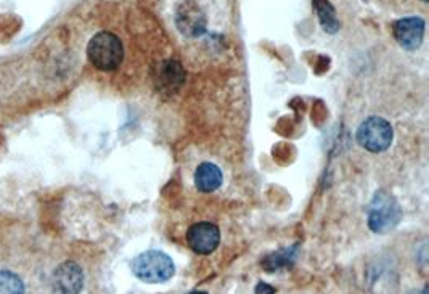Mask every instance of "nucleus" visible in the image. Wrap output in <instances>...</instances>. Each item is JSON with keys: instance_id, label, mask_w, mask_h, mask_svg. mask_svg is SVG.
Listing matches in <instances>:
<instances>
[{"instance_id": "obj_9", "label": "nucleus", "mask_w": 429, "mask_h": 294, "mask_svg": "<svg viewBox=\"0 0 429 294\" xmlns=\"http://www.w3.org/2000/svg\"><path fill=\"white\" fill-rule=\"evenodd\" d=\"M194 185L199 192L211 193L222 185V172L213 163H203L194 172Z\"/></svg>"}, {"instance_id": "obj_13", "label": "nucleus", "mask_w": 429, "mask_h": 294, "mask_svg": "<svg viewBox=\"0 0 429 294\" xmlns=\"http://www.w3.org/2000/svg\"><path fill=\"white\" fill-rule=\"evenodd\" d=\"M0 294H25V285L16 274L8 270L0 272Z\"/></svg>"}, {"instance_id": "obj_8", "label": "nucleus", "mask_w": 429, "mask_h": 294, "mask_svg": "<svg viewBox=\"0 0 429 294\" xmlns=\"http://www.w3.org/2000/svg\"><path fill=\"white\" fill-rule=\"evenodd\" d=\"M394 37L400 46L407 50L420 48L423 37H425V20L418 16H409V18L397 20L392 25Z\"/></svg>"}, {"instance_id": "obj_12", "label": "nucleus", "mask_w": 429, "mask_h": 294, "mask_svg": "<svg viewBox=\"0 0 429 294\" xmlns=\"http://www.w3.org/2000/svg\"><path fill=\"white\" fill-rule=\"evenodd\" d=\"M161 76V86L171 87V86H180L183 81V69L177 62H166L161 65L159 69Z\"/></svg>"}, {"instance_id": "obj_6", "label": "nucleus", "mask_w": 429, "mask_h": 294, "mask_svg": "<svg viewBox=\"0 0 429 294\" xmlns=\"http://www.w3.org/2000/svg\"><path fill=\"white\" fill-rule=\"evenodd\" d=\"M187 241L197 254H211L220 243V230L211 222H198L190 227L187 233Z\"/></svg>"}, {"instance_id": "obj_7", "label": "nucleus", "mask_w": 429, "mask_h": 294, "mask_svg": "<svg viewBox=\"0 0 429 294\" xmlns=\"http://www.w3.org/2000/svg\"><path fill=\"white\" fill-rule=\"evenodd\" d=\"M52 285L57 294H79L84 288V272L76 262L68 260L55 270Z\"/></svg>"}, {"instance_id": "obj_1", "label": "nucleus", "mask_w": 429, "mask_h": 294, "mask_svg": "<svg viewBox=\"0 0 429 294\" xmlns=\"http://www.w3.org/2000/svg\"><path fill=\"white\" fill-rule=\"evenodd\" d=\"M132 272L138 280L150 285H161L169 281L176 274V265L163 251H145L132 260Z\"/></svg>"}, {"instance_id": "obj_11", "label": "nucleus", "mask_w": 429, "mask_h": 294, "mask_svg": "<svg viewBox=\"0 0 429 294\" xmlns=\"http://www.w3.org/2000/svg\"><path fill=\"white\" fill-rule=\"evenodd\" d=\"M314 2L315 12L319 15L320 25L323 27V31L328 32V34H334L339 29V21L336 12H334L333 5L328 2V0H312Z\"/></svg>"}, {"instance_id": "obj_3", "label": "nucleus", "mask_w": 429, "mask_h": 294, "mask_svg": "<svg viewBox=\"0 0 429 294\" xmlns=\"http://www.w3.org/2000/svg\"><path fill=\"white\" fill-rule=\"evenodd\" d=\"M402 220V208L397 199L386 190H380L373 198L369 211V225L371 232L388 233L394 230Z\"/></svg>"}, {"instance_id": "obj_14", "label": "nucleus", "mask_w": 429, "mask_h": 294, "mask_svg": "<svg viewBox=\"0 0 429 294\" xmlns=\"http://www.w3.org/2000/svg\"><path fill=\"white\" fill-rule=\"evenodd\" d=\"M277 290L274 286H270L269 283L260 281L258 283V286H256V294H275Z\"/></svg>"}, {"instance_id": "obj_16", "label": "nucleus", "mask_w": 429, "mask_h": 294, "mask_svg": "<svg viewBox=\"0 0 429 294\" xmlns=\"http://www.w3.org/2000/svg\"><path fill=\"white\" fill-rule=\"evenodd\" d=\"M423 2H428V0H423Z\"/></svg>"}, {"instance_id": "obj_4", "label": "nucleus", "mask_w": 429, "mask_h": 294, "mask_svg": "<svg viewBox=\"0 0 429 294\" xmlns=\"http://www.w3.org/2000/svg\"><path fill=\"white\" fill-rule=\"evenodd\" d=\"M392 127L386 119L371 116L360 124L357 131V142L362 148L371 153H381L392 143Z\"/></svg>"}, {"instance_id": "obj_15", "label": "nucleus", "mask_w": 429, "mask_h": 294, "mask_svg": "<svg viewBox=\"0 0 429 294\" xmlns=\"http://www.w3.org/2000/svg\"><path fill=\"white\" fill-rule=\"evenodd\" d=\"M190 294H208V293H204V291H193Z\"/></svg>"}, {"instance_id": "obj_10", "label": "nucleus", "mask_w": 429, "mask_h": 294, "mask_svg": "<svg viewBox=\"0 0 429 294\" xmlns=\"http://www.w3.org/2000/svg\"><path fill=\"white\" fill-rule=\"evenodd\" d=\"M298 249L299 246L294 245L291 248L278 249V251L270 253L269 256L263 260V269L267 272H277L282 269L293 267V264L296 262L298 258Z\"/></svg>"}, {"instance_id": "obj_5", "label": "nucleus", "mask_w": 429, "mask_h": 294, "mask_svg": "<svg viewBox=\"0 0 429 294\" xmlns=\"http://www.w3.org/2000/svg\"><path fill=\"white\" fill-rule=\"evenodd\" d=\"M176 25L183 36H203L206 31V15L194 0H185L176 10Z\"/></svg>"}, {"instance_id": "obj_2", "label": "nucleus", "mask_w": 429, "mask_h": 294, "mask_svg": "<svg viewBox=\"0 0 429 294\" xmlns=\"http://www.w3.org/2000/svg\"><path fill=\"white\" fill-rule=\"evenodd\" d=\"M87 57L91 63L100 71H114L122 62L124 48L118 36L113 32L102 31L88 42Z\"/></svg>"}]
</instances>
